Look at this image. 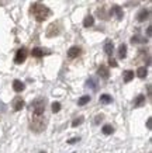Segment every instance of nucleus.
Returning <instances> with one entry per match:
<instances>
[{"label":"nucleus","instance_id":"obj_1","mask_svg":"<svg viewBox=\"0 0 152 153\" xmlns=\"http://www.w3.org/2000/svg\"><path fill=\"white\" fill-rule=\"evenodd\" d=\"M31 13L35 16V20L41 23V21H45V20L49 17L51 10L42 4H34L31 7Z\"/></svg>","mask_w":152,"mask_h":153},{"label":"nucleus","instance_id":"obj_2","mask_svg":"<svg viewBox=\"0 0 152 153\" xmlns=\"http://www.w3.org/2000/svg\"><path fill=\"white\" fill-rule=\"evenodd\" d=\"M30 128H31V131L35 132V134H40V132H42V131L45 129L46 120H45V117H44V114H42V115H34L31 124H30Z\"/></svg>","mask_w":152,"mask_h":153},{"label":"nucleus","instance_id":"obj_3","mask_svg":"<svg viewBox=\"0 0 152 153\" xmlns=\"http://www.w3.org/2000/svg\"><path fill=\"white\" fill-rule=\"evenodd\" d=\"M31 107H32V114L34 115H42L45 112V100L38 98L34 102H31Z\"/></svg>","mask_w":152,"mask_h":153},{"label":"nucleus","instance_id":"obj_4","mask_svg":"<svg viewBox=\"0 0 152 153\" xmlns=\"http://www.w3.org/2000/svg\"><path fill=\"white\" fill-rule=\"evenodd\" d=\"M61 33V28H59V24L58 23H54L51 24L48 30H46V37L48 38H52V37H56L58 34Z\"/></svg>","mask_w":152,"mask_h":153},{"label":"nucleus","instance_id":"obj_5","mask_svg":"<svg viewBox=\"0 0 152 153\" xmlns=\"http://www.w3.org/2000/svg\"><path fill=\"white\" fill-rule=\"evenodd\" d=\"M25 59H27V49H25V48H21V49L17 51L16 56H14V62H16L17 65H20V63H23Z\"/></svg>","mask_w":152,"mask_h":153},{"label":"nucleus","instance_id":"obj_6","mask_svg":"<svg viewBox=\"0 0 152 153\" xmlns=\"http://www.w3.org/2000/svg\"><path fill=\"white\" fill-rule=\"evenodd\" d=\"M24 105H25V102H24L23 98H16L13 102V108H14V111H21L24 108Z\"/></svg>","mask_w":152,"mask_h":153},{"label":"nucleus","instance_id":"obj_7","mask_svg":"<svg viewBox=\"0 0 152 153\" xmlns=\"http://www.w3.org/2000/svg\"><path fill=\"white\" fill-rule=\"evenodd\" d=\"M110 14H115V17L118 20H121L124 17V11H123V9H121L120 6H114V7L110 10Z\"/></svg>","mask_w":152,"mask_h":153},{"label":"nucleus","instance_id":"obj_8","mask_svg":"<svg viewBox=\"0 0 152 153\" xmlns=\"http://www.w3.org/2000/svg\"><path fill=\"white\" fill-rule=\"evenodd\" d=\"M149 19V10L148 9H144L141 10L138 13V16H137V20H138L139 23H142V21H145V20Z\"/></svg>","mask_w":152,"mask_h":153},{"label":"nucleus","instance_id":"obj_9","mask_svg":"<svg viewBox=\"0 0 152 153\" xmlns=\"http://www.w3.org/2000/svg\"><path fill=\"white\" fill-rule=\"evenodd\" d=\"M97 74L100 76V77H103V79H109V76H110V72H109V69H107L106 66L101 65L99 69H97Z\"/></svg>","mask_w":152,"mask_h":153},{"label":"nucleus","instance_id":"obj_10","mask_svg":"<svg viewBox=\"0 0 152 153\" xmlns=\"http://www.w3.org/2000/svg\"><path fill=\"white\" fill-rule=\"evenodd\" d=\"M79 53H80V48L79 47H72L69 48V51H68V58L70 59H75V58H78Z\"/></svg>","mask_w":152,"mask_h":153},{"label":"nucleus","instance_id":"obj_11","mask_svg":"<svg viewBox=\"0 0 152 153\" xmlns=\"http://www.w3.org/2000/svg\"><path fill=\"white\" fill-rule=\"evenodd\" d=\"M24 87H25V86H24V83L21 80H14L13 82V90L16 93H21L24 90Z\"/></svg>","mask_w":152,"mask_h":153},{"label":"nucleus","instance_id":"obj_12","mask_svg":"<svg viewBox=\"0 0 152 153\" xmlns=\"http://www.w3.org/2000/svg\"><path fill=\"white\" fill-rule=\"evenodd\" d=\"M93 24H94V19H93V16H88V17H85V20H83V27L89 28V27H92Z\"/></svg>","mask_w":152,"mask_h":153},{"label":"nucleus","instance_id":"obj_13","mask_svg":"<svg viewBox=\"0 0 152 153\" xmlns=\"http://www.w3.org/2000/svg\"><path fill=\"white\" fill-rule=\"evenodd\" d=\"M148 74V69L145 68V66H141V68H138V70H137V76H138L139 79H145Z\"/></svg>","mask_w":152,"mask_h":153},{"label":"nucleus","instance_id":"obj_14","mask_svg":"<svg viewBox=\"0 0 152 153\" xmlns=\"http://www.w3.org/2000/svg\"><path fill=\"white\" fill-rule=\"evenodd\" d=\"M113 51H114V45H113V42H111V41H107L106 44H104V52H106L107 55L111 56Z\"/></svg>","mask_w":152,"mask_h":153},{"label":"nucleus","instance_id":"obj_15","mask_svg":"<svg viewBox=\"0 0 152 153\" xmlns=\"http://www.w3.org/2000/svg\"><path fill=\"white\" fill-rule=\"evenodd\" d=\"M144 104H145V96H142V94L134 100V105L135 107H142Z\"/></svg>","mask_w":152,"mask_h":153},{"label":"nucleus","instance_id":"obj_16","mask_svg":"<svg viewBox=\"0 0 152 153\" xmlns=\"http://www.w3.org/2000/svg\"><path fill=\"white\" fill-rule=\"evenodd\" d=\"M118 56H120L121 59H124L125 56H127V45L125 44H121L120 48H118Z\"/></svg>","mask_w":152,"mask_h":153},{"label":"nucleus","instance_id":"obj_17","mask_svg":"<svg viewBox=\"0 0 152 153\" xmlns=\"http://www.w3.org/2000/svg\"><path fill=\"white\" fill-rule=\"evenodd\" d=\"M111 101H113V98H111V96H109V94H101L100 96L101 104H110Z\"/></svg>","mask_w":152,"mask_h":153},{"label":"nucleus","instance_id":"obj_18","mask_svg":"<svg viewBox=\"0 0 152 153\" xmlns=\"http://www.w3.org/2000/svg\"><path fill=\"white\" fill-rule=\"evenodd\" d=\"M86 84H88V87H90L92 90H94V91L97 90V80H96V79L90 77V79H89L88 82H86Z\"/></svg>","mask_w":152,"mask_h":153},{"label":"nucleus","instance_id":"obj_19","mask_svg":"<svg viewBox=\"0 0 152 153\" xmlns=\"http://www.w3.org/2000/svg\"><path fill=\"white\" fill-rule=\"evenodd\" d=\"M133 79H134V72L133 70H127V72H124V82L125 83H130Z\"/></svg>","mask_w":152,"mask_h":153},{"label":"nucleus","instance_id":"obj_20","mask_svg":"<svg viewBox=\"0 0 152 153\" xmlns=\"http://www.w3.org/2000/svg\"><path fill=\"white\" fill-rule=\"evenodd\" d=\"M103 134L104 135H111L113 132H114V128H113V125H110V124H107V125L103 126Z\"/></svg>","mask_w":152,"mask_h":153},{"label":"nucleus","instance_id":"obj_21","mask_svg":"<svg viewBox=\"0 0 152 153\" xmlns=\"http://www.w3.org/2000/svg\"><path fill=\"white\" fill-rule=\"evenodd\" d=\"M89 101H90V96H83V97L79 98L78 104H79L80 107H82V105H86V104H88Z\"/></svg>","mask_w":152,"mask_h":153},{"label":"nucleus","instance_id":"obj_22","mask_svg":"<svg viewBox=\"0 0 152 153\" xmlns=\"http://www.w3.org/2000/svg\"><path fill=\"white\" fill-rule=\"evenodd\" d=\"M31 55L34 56V58H41V56L44 55V52H42V49H40V48H34L31 51Z\"/></svg>","mask_w":152,"mask_h":153},{"label":"nucleus","instance_id":"obj_23","mask_svg":"<svg viewBox=\"0 0 152 153\" xmlns=\"http://www.w3.org/2000/svg\"><path fill=\"white\" fill-rule=\"evenodd\" d=\"M83 121H85V120H83V117H79V118H76V120L72 121V126H73V128H76V126L82 125Z\"/></svg>","mask_w":152,"mask_h":153},{"label":"nucleus","instance_id":"obj_24","mask_svg":"<svg viewBox=\"0 0 152 153\" xmlns=\"http://www.w3.org/2000/svg\"><path fill=\"white\" fill-rule=\"evenodd\" d=\"M61 111V102L55 101L52 102V112H59Z\"/></svg>","mask_w":152,"mask_h":153},{"label":"nucleus","instance_id":"obj_25","mask_svg":"<svg viewBox=\"0 0 152 153\" xmlns=\"http://www.w3.org/2000/svg\"><path fill=\"white\" fill-rule=\"evenodd\" d=\"M131 42L133 44H138V42H147V39H142V38H139V37H133L131 38Z\"/></svg>","mask_w":152,"mask_h":153},{"label":"nucleus","instance_id":"obj_26","mask_svg":"<svg viewBox=\"0 0 152 153\" xmlns=\"http://www.w3.org/2000/svg\"><path fill=\"white\" fill-rule=\"evenodd\" d=\"M101 121H103V115L100 114V115H97V117H96V120H94V124H100Z\"/></svg>","mask_w":152,"mask_h":153},{"label":"nucleus","instance_id":"obj_27","mask_svg":"<svg viewBox=\"0 0 152 153\" xmlns=\"http://www.w3.org/2000/svg\"><path fill=\"white\" fill-rule=\"evenodd\" d=\"M147 128L148 129H152V118H148L147 120Z\"/></svg>","mask_w":152,"mask_h":153},{"label":"nucleus","instance_id":"obj_28","mask_svg":"<svg viewBox=\"0 0 152 153\" xmlns=\"http://www.w3.org/2000/svg\"><path fill=\"white\" fill-rule=\"evenodd\" d=\"M109 63H110V66H113V68H117V62H115V60L113 59V58H110Z\"/></svg>","mask_w":152,"mask_h":153},{"label":"nucleus","instance_id":"obj_29","mask_svg":"<svg viewBox=\"0 0 152 153\" xmlns=\"http://www.w3.org/2000/svg\"><path fill=\"white\" fill-rule=\"evenodd\" d=\"M79 140H80V139H79V138H72V139H69V140H68V143H70V145H72V143H76V142H79Z\"/></svg>","mask_w":152,"mask_h":153},{"label":"nucleus","instance_id":"obj_30","mask_svg":"<svg viewBox=\"0 0 152 153\" xmlns=\"http://www.w3.org/2000/svg\"><path fill=\"white\" fill-rule=\"evenodd\" d=\"M151 28H152V27H148V28H147V37H148V38L151 37Z\"/></svg>","mask_w":152,"mask_h":153},{"label":"nucleus","instance_id":"obj_31","mask_svg":"<svg viewBox=\"0 0 152 153\" xmlns=\"http://www.w3.org/2000/svg\"><path fill=\"white\" fill-rule=\"evenodd\" d=\"M40 153H46V152H40Z\"/></svg>","mask_w":152,"mask_h":153}]
</instances>
